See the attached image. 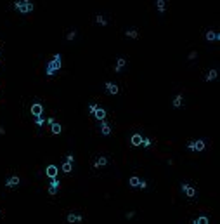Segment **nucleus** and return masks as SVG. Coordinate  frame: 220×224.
I'll list each match as a JSON object with an SVG mask.
<instances>
[{"mask_svg":"<svg viewBox=\"0 0 220 224\" xmlns=\"http://www.w3.org/2000/svg\"><path fill=\"white\" fill-rule=\"evenodd\" d=\"M217 78V70H210V71L206 73V77H205V80L206 82H211Z\"/></svg>","mask_w":220,"mask_h":224,"instance_id":"22","label":"nucleus"},{"mask_svg":"<svg viewBox=\"0 0 220 224\" xmlns=\"http://www.w3.org/2000/svg\"><path fill=\"white\" fill-rule=\"evenodd\" d=\"M182 104H184V97H182L180 94H177V96L173 97V106H175V108H180Z\"/></svg>","mask_w":220,"mask_h":224,"instance_id":"20","label":"nucleus"},{"mask_svg":"<svg viewBox=\"0 0 220 224\" xmlns=\"http://www.w3.org/2000/svg\"><path fill=\"white\" fill-rule=\"evenodd\" d=\"M95 110H97V104H95V102H90V104H89V113H90V115H94Z\"/></svg>","mask_w":220,"mask_h":224,"instance_id":"27","label":"nucleus"},{"mask_svg":"<svg viewBox=\"0 0 220 224\" xmlns=\"http://www.w3.org/2000/svg\"><path fill=\"white\" fill-rule=\"evenodd\" d=\"M142 139H144V137H142L140 134H133L132 139H130V143L133 144V146H140V144H142Z\"/></svg>","mask_w":220,"mask_h":224,"instance_id":"16","label":"nucleus"},{"mask_svg":"<svg viewBox=\"0 0 220 224\" xmlns=\"http://www.w3.org/2000/svg\"><path fill=\"white\" fill-rule=\"evenodd\" d=\"M139 186H140V188H142V189H144V188H147V183H146V181H142V179H140Z\"/></svg>","mask_w":220,"mask_h":224,"instance_id":"30","label":"nucleus"},{"mask_svg":"<svg viewBox=\"0 0 220 224\" xmlns=\"http://www.w3.org/2000/svg\"><path fill=\"white\" fill-rule=\"evenodd\" d=\"M14 9L18 10V12H21V14H30L31 10L35 9V5H33L31 0H18L14 4Z\"/></svg>","mask_w":220,"mask_h":224,"instance_id":"2","label":"nucleus"},{"mask_svg":"<svg viewBox=\"0 0 220 224\" xmlns=\"http://www.w3.org/2000/svg\"><path fill=\"white\" fill-rule=\"evenodd\" d=\"M125 35L128 37V38H139V31H137V28H130V30L125 31Z\"/></svg>","mask_w":220,"mask_h":224,"instance_id":"18","label":"nucleus"},{"mask_svg":"<svg viewBox=\"0 0 220 224\" xmlns=\"http://www.w3.org/2000/svg\"><path fill=\"white\" fill-rule=\"evenodd\" d=\"M30 111H31L33 116H40L42 113H43V106H42L40 102H35V104L30 108Z\"/></svg>","mask_w":220,"mask_h":224,"instance_id":"8","label":"nucleus"},{"mask_svg":"<svg viewBox=\"0 0 220 224\" xmlns=\"http://www.w3.org/2000/svg\"><path fill=\"white\" fill-rule=\"evenodd\" d=\"M156 7H158L160 12H165V9H166V0H156Z\"/></svg>","mask_w":220,"mask_h":224,"instance_id":"23","label":"nucleus"},{"mask_svg":"<svg viewBox=\"0 0 220 224\" xmlns=\"http://www.w3.org/2000/svg\"><path fill=\"white\" fill-rule=\"evenodd\" d=\"M21 181H19V177L18 175H10L9 179L5 181V188H14V186H18Z\"/></svg>","mask_w":220,"mask_h":224,"instance_id":"11","label":"nucleus"},{"mask_svg":"<svg viewBox=\"0 0 220 224\" xmlns=\"http://www.w3.org/2000/svg\"><path fill=\"white\" fill-rule=\"evenodd\" d=\"M95 23H99L102 26H108V19H106L102 14H97V16H95Z\"/></svg>","mask_w":220,"mask_h":224,"instance_id":"24","label":"nucleus"},{"mask_svg":"<svg viewBox=\"0 0 220 224\" xmlns=\"http://www.w3.org/2000/svg\"><path fill=\"white\" fill-rule=\"evenodd\" d=\"M57 172H59V169H57V165H54V163H50L49 167L45 169V174H47V177H50V179L57 177Z\"/></svg>","mask_w":220,"mask_h":224,"instance_id":"6","label":"nucleus"},{"mask_svg":"<svg viewBox=\"0 0 220 224\" xmlns=\"http://www.w3.org/2000/svg\"><path fill=\"white\" fill-rule=\"evenodd\" d=\"M108 162H109V160H108V156H99V158L94 162V167H95V169H102V167H106V165H108Z\"/></svg>","mask_w":220,"mask_h":224,"instance_id":"10","label":"nucleus"},{"mask_svg":"<svg viewBox=\"0 0 220 224\" xmlns=\"http://www.w3.org/2000/svg\"><path fill=\"white\" fill-rule=\"evenodd\" d=\"M50 130H52V134H61V132H62V125L57 123V122L50 123Z\"/></svg>","mask_w":220,"mask_h":224,"instance_id":"17","label":"nucleus"},{"mask_svg":"<svg viewBox=\"0 0 220 224\" xmlns=\"http://www.w3.org/2000/svg\"><path fill=\"white\" fill-rule=\"evenodd\" d=\"M66 221H68V223H81L83 217H81V214H75V212H71V214L66 215Z\"/></svg>","mask_w":220,"mask_h":224,"instance_id":"9","label":"nucleus"},{"mask_svg":"<svg viewBox=\"0 0 220 224\" xmlns=\"http://www.w3.org/2000/svg\"><path fill=\"white\" fill-rule=\"evenodd\" d=\"M71 170H73V162H68V160H66V162L62 163V172H64V174H70Z\"/></svg>","mask_w":220,"mask_h":224,"instance_id":"21","label":"nucleus"},{"mask_svg":"<svg viewBox=\"0 0 220 224\" xmlns=\"http://www.w3.org/2000/svg\"><path fill=\"white\" fill-rule=\"evenodd\" d=\"M75 37H76V30H73V31H70V33H68V35H66V38H68V40H73V38H75Z\"/></svg>","mask_w":220,"mask_h":224,"instance_id":"28","label":"nucleus"},{"mask_svg":"<svg viewBox=\"0 0 220 224\" xmlns=\"http://www.w3.org/2000/svg\"><path fill=\"white\" fill-rule=\"evenodd\" d=\"M104 87H106V91L109 92V94H113V96H116V94L120 92V87H118L116 83H113V82H106Z\"/></svg>","mask_w":220,"mask_h":224,"instance_id":"7","label":"nucleus"},{"mask_svg":"<svg viewBox=\"0 0 220 224\" xmlns=\"http://www.w3.org/2000/svg\"><path fill=\"white\" fill-rule=\"evenodd\" d=\"M61 64H62V56H61V54H54V57H52L49 61V64H47L45 75H47V77H52L54 73H57L61 70Z\"/></svg>","mask_w":220,"mask_h":224,"instance_id":"1","label":"nucleus"},{"mask_svg":"<svg viewBox=\"0 0 220 224\" xmlns=\"http://www.w3.org/2000/svg\"><path fill=\"white\" fill-rule=\"evenodd\" d=\"M140 146H146V148H149V146H151V141L144 137V139H142V144H140Z\"/></svg>","mask_w":220,"mask_h":224,"instance_id":"29","label":"nucleus"},{"mask_svg":"<svg viewBox=\"0 0 220 224\" xmlns=\"http://www.w3.org/2000/svg\"><path fill=\"white\" fill-rule=\"evenodd\" d=\"M94 116H95L97 120H100V122H102V120H106V111H104L102 108H99V106H97V110L94 111Z\"/></svg>","mask_w":220,"mask_h":224,"instance_id":"14","label":"nucleus"},{"mask_svg":"<svg viewBox=\"0 0 220 224\" xmlns=\"http://www.w3.org/2000/svg\"><path fill=\"white\" fill-rule=\"evenodd\" d=\"M187 148H189L191 151H203V150H205V141H203V139L189 141V143H187Z\"/></svg>","mask_w":220,"mask_h":224,"instance_id":"3","label":"nucleus"},{"mask_svg":"<svg viewBox=\"0 0 220 224\" xmlns=\"http://www.w3.org/2000/svg\"><path fill=\"white\" fill-rule=\"evenodd\" d=\"M125 64H127V61H125V57H118V61H116V66H114V71L120 73L123 68H125Z\"/></svg>","mask_w":220,"mask_h":224,"instance_id":"15","label":"nucleus"},{"mask_svg":"<svg viewBox=\"0 0 220 224\" xmlns=\"http://www.w3.org/2000/svg\"><path fill=\"white\" fill-rule=\"evenodd\" d=\"M35 123H37V125H38V127H42V125H43V123H45V118H43V116H35Z\"/></svg>","mask_w":220,"mask_h":224,"instance_id":"26","label":"nucleus"},{"mask_svg":"<svg viewBox=\"0 0 220 224\" xmlns=\"http://www.w3.org/2000/svg\"><path fill=\"white\" fill-rule=\"evenodd\" d=\"M192 223L194 224H206V223H210V217H208V215H199V217H196Z\"/></svg>","mask_w":220,"mask_h":224,"instance_id":"19","label":"nucleus"},{"mask_svg":"<svg viewBox=\"0 0 220 224\" xmlns=\"http://www.w3.org/2000/svg\"><path fill=\"white\" fill-rule=\"evenodd\" d=\"M111 130H113V129H111V125L108 122H104V120H102V123H100V134H102V136H109Z\"/></svg>","mask_w":220,"mask_h":224,"instance_id":"12","label":"nucleus"},{"mask_svg":"<svg viewBox=\"0 0 220 224\" xmlns=\"http://www.w3.org/2000/svg\"><path fill=\"white\" fill-rule=\"evenodd\" d=\"M180 189L186 193V196H189V198H194L196 196V189L192 188V186H189V184H186V183H182V186H180Z\"/></svg>","mask_w":220,"mask_h":224,"instance_id":"5","label":"nucleus"},{"mask_svg":"<svg viewBox=\"0 0 220 224\" xmlns=\"http://www.w3.org/2000/svg\"><path fill=\"white\" fill-rule=\"evenodd\" d=\"M139 183H140V177H137V175H132L130 181H128V184H130L132 188H137V186H139Z\"/></svg>","mask_w":220,"mask_h":224,"instance_id":"25","label":"nucleus"},{"mask_svg":"<svg viewBox=\"0 0 220 224\" xmlns=\"http://www.w3.org/2000/svg\"><path fill=\"white\" fill-rule=\"evenodd\" d=\"M196 56H198V54H196V52L192 51V52H191V54H189V59H194V57H196Z\"/></svg>","mask_w":220,"mask_h":224,"instance_id":"31","label":"nucleus"},{"mask_svg":"<svg viewBox=\"0 0 220 224\" xmlns=\"http://www.w3.org/2000/svg\"><path fill=\"white\" fill-rule=\"evenodd\" d=\"M206 40L208 42H219L220 40V35L217 33V31H206Z\"/></svg>","mask_w":220,"mask_h":224,"instance_id":"13","label":"nucleus"},{"mask_svg":"<svg viewBox=\"0 0 220 224\" xmlns=\"http://www.w3.org/2000/svg\"><path fill=\"white\" fill-rule=\"evenodd\" d=\"M59 186H61V181L57 179V177H54V179L49 183V188H47V189H49V195H52V196H54V195L57 193Z\"/></svg>","mask_w":220,"mask_h":224,"instance_id":"4","label":"nucleus"},{"mask_svg":"<svg viewBox=\"0 0 220 224\" xmlns=\"http://www.w3.org/2000/svg\"><path fill=\"white\" fill-rule=\"evenodd\" d=\"M66 160H68V162H73L75 158H73V155H68V156H66Z\"/></svg>","mask_w":220,"mask_h":224,"instance_id":"32","label":"nucleus"}]
</instances>
